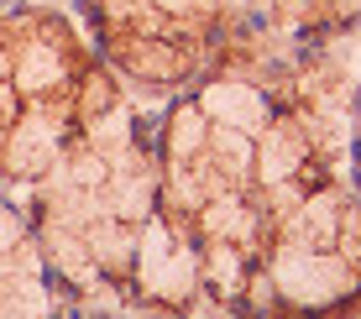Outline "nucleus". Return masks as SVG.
Wrapping results in <instances>:
<instances>
[{
  "label": "nucleus",
  "mask_w": 361,
  "mask_h": 319,
  "mask_svg": "<svg viewBox=\"0 0 361 319\" xmlns=\"http://www.w3.org/2000/svg\"><path fill=\"white\" fill-rule=\"evenodd\" d=\"M27 225L63 304L126 309L131 256L157 215V157L126 84L84 115L79 137L27 189Z\"/></svg>",
  "instance_id": "nucleus-1"
},
{
  "label": "nucleus",
  "mask_w": 361,
  "mask_h": 319,
  "mask_svg": "<svg viewBox=\"0 0 361 319\" xmlns=\"http://www.w3.org/2000/svg\"><path fill=\"white\" fill-rule=\"evenodd\" d=\"M116 84L68 11H0V189H32Z\"/></svg>",
  "instance_id": "nucleus-2"
},
{
  "label": "nucleus",
  "mask_w": 361,
  "mask_h": 319,
  "mask_svg": "<svg viewBox=\"0 0 361 319\" xmlns=\"http://www.w3.org/2000/svg\"><path fill=\"white\" fill-rule=\"evenodd\" d=\"M361 314V194L335 173L272 220L235 319H356Z\"/></svg>",
  "instance_id": "nucleus-3"
},
{
  "label": "nucleus",
  "mask_w": 361,
  "mask_h": 319,
  "mask_svg": "<svg viewBox=\"0 0 361 319\" xmlns=\"http://www.w3.org/2000/svg\"><path fill=\"white\" fill-rule=\"evenodd\" d=\"M105 68L147 100H173L215 68L226 0H79Z\"/></svg>",
  "instance_id": "nucleus-4"
},
{
  "label": "nucleus",
  "mask_w": 361,
  "mask_h": 319,
  "mask_svg": "<svg viewBox=\"0 0 361 319\" xmlns=\"http://www.w3.org/2000/svg\"><path fill=\"white\" fill-rule=\"evenodd\" d=\"M0 319H63V299L32 236L16 246H0Z\"/></svg>",
  "instance_id": "nucleus-5"
},
{
  "label": "nucleus",
  "mask_w": 361,
  "mask_h": 319,
  "mask_svg": "<svg viewBox=\"0 0 361 319\" xmlns=\"http://www.w3.org/2000/svg\"><path fill=\"white\" fill-rule=\"evenodd\" d=\"M63 319H142L131 309H99V304H63Z\"/></svg>",
  "instance_id": "nucleus-6"
}]
</instances>
